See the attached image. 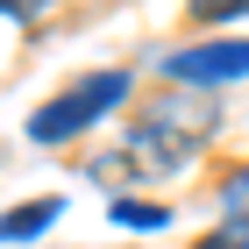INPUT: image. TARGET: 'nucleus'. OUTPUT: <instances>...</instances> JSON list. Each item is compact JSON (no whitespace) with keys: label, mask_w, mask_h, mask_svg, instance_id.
Returning <instances> with one entry per match:
<instances>
[{"label":"nucleus","mask_w":249,"mask_h":249,"mask_svg":"<svg viewBox=\"0 0 249 249\" xmlns=\"http://www.w3.org/2000/svg\"><path fill=\"white\" fill-rule=\"evenodd\" d=\"M207 128H213V100H207V93H164L150 114L128 128L121 171H142V178L178 171V164H192V157H199Z\"/></svg>","instance_id":"obj_1"},{"label":"nucleus","mask_w":249,"mask_h":249,"mask_svg":"<svg viewBox=\"0 0 249 249\" xmlns=\"http://www.w3.org/2000/svg\"><path fill=\"white\" fill-rule=\"evenodd\" d=\"M121 93H128V71H93V78H78L71 93H57L50 107L29 114V142H71V135L93 128L107 107H121Z\"/></svg>","instance_id":"obj_2"},{"label":"nucleus","mask_w":249,"mask_h":249,"mask_svg":"<svg viewBox=\"0 0 249 249\" xmlns=\"http://www.w3.org/2000/svg\"><path fill=\"white\" fill-rule=\"evenodd\" d=\"M164 71L178 78V86H228V78H249V43H192V50H178Z\"/></svg>","instance_id":"obj_3"},{"label":"nucleus","mask_w":249,"mask_h":249,"mask_svg":"<svg viewBox=\"0 0 249 249\" xmlns=\"http://www.w3.org/2000/svg\"><path fill=\"white\" fill-rule=\"evenodd\" d=\"M57 199H36V207H15V213H0V242H21V235H36V228H50L57 221Z\"/></svg>","instance_id":"obj_4"},{"label":"nucleus","mask_w":249,"mask_h":249,"mask_svg":"<svg viewBox=\"0 0 249 249\" xmlns=\"http://www.w3.org/2000/svg\"><path fill=\"white\" fill-rule=\"evenodd\" d=\"M235 15H249V0H192V21H207V29H221Z\"/></svg>","instance_id":"obj_5"},{"label":"nucleus","mask_w":249,"mask_h":249,"mask_svg":"<svg viewBox=\"0 0 249 249\" xmlns=\"http://www.w3.org/2000/svg\"><path fill=\"white\" fill-rule=\"evenodd\" d=\"M114 221H128V228H164V207H135V199H121Z\"/></svg>","instance_id":"obj_6"},{"label":"nucleus","mask_w":249,"mask_h":249,"mask_svg":"<svg viewBox=\"0 0 249 249\" xmlns=\"http://www.w3.org/2000/svg\"><path fill=\"white\" fill-rule=\"evenodd\" d=\"M57 7V0H0V15H15V21H43Z\"/></svg>","instance_id":"obj_7"}]
</instances>
